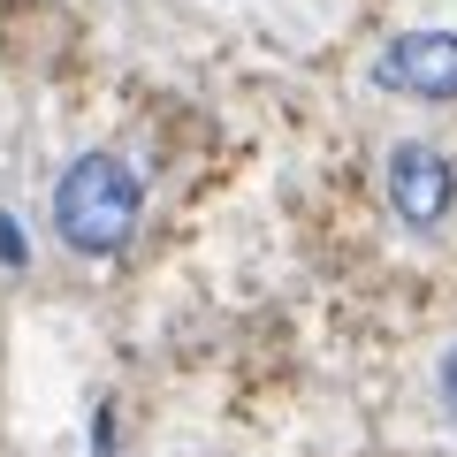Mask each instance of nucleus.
<instances>
[{"label": "nucleus", "instance_id": "obj_1", "mask_svg": "<svg viewBox=\"0 0 457 457\" xmlns=\"http://www.w3.org/2000/svg\"><path fill=\"white\" fill-rule=\"evenodd\" d=\"M137 213H145V183L122 153H77L54 183V228L84 260H114L137 237Z\"/></svg>", "mask_w": 457, "mask_h": 457}, {"label": "nucleus", "instance_id": "obj_2", "mask_svg": "<svg viewBox=\"0 0 457 457\" xmlns=\"http://www.w3.org/2000/svg\"><path fill=\"white\" fill-rule=\"evenodd\" d=\"M374 84L396 99H457V31H396L374 62Z\"/></svg>", "mask_w": 457, "mask_h": 457}, {"label": "nucleus", "instance_id": "obj_3", "mask_svg": "<svg viewBox=\"0 0 457 457\" xmlns=\"http://www.w3.org/2000/svg\"><path fill=\"white\" fill-rule=\"evenodd\" d=\"M450 206H457V168H450V153H435V145H396L389 153V213L404 228H442L450 221Z\"/></svg>", "mask_w": 457, "mask_h": 457}, {"label": "nucleus", "instance_id": "obj_4", "mask_svg": "<svg viewBox=\"0 0 457 457\" xmlns=\"http://www.w3.org/2000/svg\"><path fill=\"white\" fill-rule=\"evenodd\" d=\"M0 267H31V252H23V228H16V213H0Z\"/></svg>", "mask_w": 457, "mask_h": 457}, {"label": "nucleus", "instance_id": "obj_5", "mask_svg": "<svg viewBox=\"0 0 457 457\" xmlns=\"http://www.w3.org/2000/svg\"><path fill=\"white\" fill-rule=\"evenodd\" d=\"M435 389H442V411L457 420V343L442 351V366H435Z\"/></svg>", "mask_w": 457, "mask_h": 457}]
</instances>
